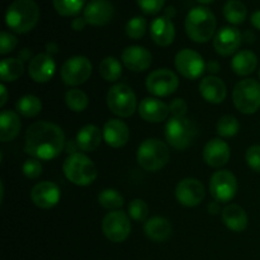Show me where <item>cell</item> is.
<instances>
[{"instance_id": "cell-1", "label": "cell", "mask_w": 260, "mask_h": 260, "mask_svg": "<svg viewBox=\"0 0 260 260\" xmlns=\"http://www.w3.org/2000/svg\"><path fill=\"white\" fill-rule=\"evenodd\" d=\"M66 140L62 128L48 121L30 124L24 136V151L38 160H52L65 150Z\"/></svg>"}, {"instance_id": "cell-2", "label": "cell", "mask_w": 260, "mask_h": 260, "mask_svg": "<svg viewBox=\"0 0 260 260\" xmlns=\"http://www.w3.org/2000/svg\"><path fill=\"white\" fill-rule=\"evenodd\" d=\"M40 17V7L35 0H15L8 7L5 23L10 30L24 35L37 25Z\"/></svg>"}, {"instance_id": "cell-3", "label": "cell", "mask_w": 260, "mask_h": 260, "mask_svg": "<svg viewBox=\"0 0 260 260\" xmlns=\"http://www.w3.org/2000/svg\"><path fill=\"white\" fill-rule=\"evenodd\" d=\"M216 17L211 9L200 5L189 10L185 18V32L188 37L197 43H205L216 35Z\"/></svg>"}, {"instance_id": "cell-4", "label": "cell", "mask_w": 260, "mask_h": 260, "mask_svg": "<svg viewBox=\"0 0 260 260\" xmlns=\"http://www.w3.org/2000/svg\"><path fill=\"white\" fill-rule=\"evenodd\" d=\"M63 175L69 182L79 187H86L95 182L98 170L89 156L81 152L69 155L62 165Z\"/></svg>"}, {"instance_id": "cell-5", "label": "cell", "mask_w": 260, "mask_h": 260, "mask_svg": "<svg viewBox=\"0 0 260 260\" xmlns=\"http://www.w3.org/2000/svg\"><path fill=\"white\" fill-rule=\"evenodd\" d=\"M170 159L169 147L159 139H147L137 150V161L146 172H159Z\"/></svg>"}, {"instance_id": "cell-6", "label": "cell", "mask_w": 260, "mask_h": 260, "mask_svg": "<svg viewBox=\"0 0 260 260\" xmlns=\"http://www.w3.org/2000/svg\"><path fill=\"white\" fill-rule=\"evenodd\" d=\"M197 136V126L187 117H172L165 126V139L168 144L178 151H183L192 146Z\"/></svg>"}, {"instance_id": "cell-7", "label": "cell", "mask_w": 260, "mask_h": 260, "mask_svg": "<svg viewBox=\"0 0 260 260\" xmlns=\"http://www.w3.org/2000/svg\"><path fill=\"white\" fill-rule=\"evenodd\" d=\"M235 108L244 114H254L260 108V83L254 79L239 81L233 91Z\"/></svg>"}, {"instance_id": "cell-8", "label": "cell", "mask_w": 260, "mask_h": 260, "mask_svg": "<svg viewBox=\"0 0 260 260\" xmlns=\"http://www.w3.org/2000/svg\"><path fill=\"white\" fill-rule=\"evenodd\" d=\"M109 111L121 118H128L136 112L137 98L127 84H116L107 94Z\"/></svg>"}, {"instance_id": "cell-9", "label": "cell", "mask_w": 260, "mask_h": 260, "mask_svg": "<svg viewBox=\"0 0 260 260\" xmlns=\"http://www.w3.org/2000/svg\"><path fill=\"white\" fill-rule=\"evenodd\" d=\"M93 73V65L85 56H73L61 66V79L69 86H78L86 83Z\"/></svg>"}, {"instance_id": "cell-10", "label": "cell", "mask_w": 260, "mask_h": 260, "mask_svg": "<svg viewBox=\"0 0 260 260\" xmlns=\"http://www.w3.org/2000/svg\"><path fill=\"white\" fill-rule=\"evenodd\" d=\"M102 231L112 243H123L131 234V221L123 211H111L104 216Z\"/></svg>"}, {"instance_id": "cell-11", "label": "cell", "mask_w": 260, "mask_h": 260, "mask_svg": "<svg viewBox=\"0 0 260 260\" xmlns=\"http://www.w3.org/2000/svg\"><path fill=\"white\" fill-rule=\"evenodd\" d=\"M210 192L213 200L220 203H228L234 200L238 192V180L229 170L213 173L210 180Z\"/></svg>"}, {"instance_id": "cell-12", "label": "cell", "mask_w": 260, "mask_h": 260, "mask_svg": "<svg viewBox=\"0 0 260 260\" xmlns=\"http://www.w3.org/2000/svg\"><path fill=\"white\" fill-rule=\"evenodd\" d=\"M179 86V79L169 69H157L146 78V89L155 96H169Z\"/></svg>"}, {"instance_id": "cell-13", "label": "cell", "mask_w": 260, "mask_h": 260, "mask_svg": "<svg viewBox=\"0 0 260 260\" xmlns=\"http://www.w3.org/2000/svg\"><path fill=\"white\" fill-rule=\"evenodd\" d=\"M174 63L178 73L189 80L200 79L206 71V62L203 57L197 51L190 48L180 50L175 56Z\"/></svg>"}, {"instance_id": "cell-14", "label": "cell", "mask_w": 260, "mask_h": 260, "mask_svg": "<svg viewBox=\"0 0 260 260\" xmlns=\"http://www.w3.org/2000/svg\"><path fill=\"white\" fill-rule=\"evenodd\" d=\"M175 197L180 205L185 207H196L205 200V185L196 178H185L178 183L175 188Z\"/></svg>"}, {"instance_id": "cell-15", "label": "cell", "mask_w": 260, "mask_h": 260, "mask_svg": "<svg viewBox=\"0 0 260 260\" xmlns=\"http://www.w3.org/2000/svg\"><path fill=\"white\" fill-rule=\"evenodd\" d=\"M243 35L235 27H222L213 37V48L220 56H231L240 48Z\"/></svg>"}, {"instance_id": "cell-16", "label": "cell", "mask_w": 260, "mask_h": 260, "mask_svg": "<svg viewBox=\"0 0 260 260\" xmlns=\"http://www.w3.org/2000/svg\"><path fill=\"white\" fill-rule=\"evenodd\" d=\"M114 14V7L109 0H90L84 8L83 17L94 27L108 24Z\"/></svg>"}, {"instance_id": "cell-17", "label": "cell", "mask_w": 260, "mask_h": 260, "mask_svg": "<svg viewBox=\"0 0 260 260\" xmlns=\"http://www.w3.org/2000/svg\"><path fill=\"white\" fill-rule=\"evenodd\" d=\"M122 63L134 73H144L151 66L152 55L142 46H128L121 55Z\"/></svg>"}, {"instance_id": "cell-18", "label": "cell", "mask_w": 260, "mask_h": 260, "mask_svg": "<svg viewBox=\"0 0 260 260\" xmlns=\"http://www.w3.org/2000/svg\"><path fill=\"white\" fill-rule=\"evenodd\" d=\"M61 197L60 188L52 182L37 183L30 190V200L37 207L50 210L55 207Z\"/></svg>"}, {"instance_id": "cell-19", "label": "cell", "mask_w": 260, "mask_h": 260, "mask_svg": "<svg viewBox=\"0 0 260 260\" xmlns=\"http://www.w3.org/2000/svg\"><path fill=\"white\" fill-rule=\"evenodd\" d=\"M56 71V63L48 53H38L28 65V74L36 83H47Z\"/></svg>"}, {"instance_id": "cell-20", "label": "cell", "mask_w": 260, "mask_h": 260, "mask_svg": "<svg viewBox=\"0 0 260 260\" xmlns=\"http://www.w3.org/2000/svg\"><path fill=\"white\" fill-rule=\"evenodd\" d=\"M137 111L140 117L150 123H160L167 121L170 114L169 106L156 98H145L139 104Z\"/></svg>"}, {"instance_id": "cell-21", "label": "cell", "mask_w": 260, "mask_h": 260, "mask_svg": "<svg viewBox=\"0 0 260 260\" xmlns=\"http://www.w3.org/2000/svg\"><path fill=\"white\" fill-rule=\"evenodd\" d=\"M230 146L222 139H212L206 144L203 159L212 168H221L230 160Z\"/></svg>"}, {"instance_id": "cell-22", "label": "cell", "mask_w": 260, "mask_h": 260, "mask_svg": "<svg viewBox=\"0 0 260 260\" xmlns=\"http://www.w3.org/2000/svg\"><path fill=\"white\" fill-rule=\"evenodd\" d=\"M128 126L121 119H109L103 127V140L113 149H119L128 142Z\"/></svg>"}, {"instance_id": "cell-23", "label": "cell", "mask_w": 260, "mask_h": 260, "mask_svg": "<svg viewBox=\"0 0 260 260\" xmlns=\"http://www.w3.org/2000/svg\"><path fill=\"white\" fill-rule=\"evenodd\" d=\"M200 93L206 102L211 104H220L228 95L223 80L215 75L206 76L200 83Z\"/></svg>"}, {"instance_id": "cell-24", "label": "cell", "mask_w": 260, "mask_h": 260, "mask_svg": "<svg viewBox=\"0 0 260 260\" xmlns=\"http://www.w3.org/2000/svg\"><path fill=\"white\" fill-rule=\"evenodd\" d=\"M150 35L152 41L160 47H168L172 45L175 38V27L172 19L165 15L155 18L150 25Z\"/></svg>"}, {"instance_id": "cell-25", "label": "cell", "mask_w": 260, "mask_h": 260, "mask_svg": "<svg viewBox=\"0 0 260 260\" xmlns=\"http://www.w3.org/2000/svg\"><path fill=\"white\" fill-rule=\"evenodd\" d=\"M145 235L155 243H164L172 236L173 228L169 220L161 216L149 218L144 225Z\"/></svg>"}, {"instance_id": "cell-26", "label": "cell", "mask_w": 260, "mask_h": 260, "mask_svg": "<svg viewBox=\"0 0 260 260\" xmlns=\"http://www.w3.org/2000/svg\"><path fill=\"white\" fill-rule=\"evenodd\" d=\"M221 218L223 225L234 233H241L248 228V215L239 205L226 206L221 212Z\"/></svg>"}, {"instance_id": "cell-27", "label": "cell", "mask_w": 260, "mask_h": 260, "mask_svg": "<svg viewBox=\"0 0 260 260\" xmlns=\"http://www.w3.org/2000/svg\"><path fill=\"white\" fill-rule=\"evenodd\" d=\"M102 139H103V131H101L94 124H86L79 129L75 141L81 151L93 152L101 146Z\"/></svg>"}, {"instance_id": "cell-28", "label": "cell", "mask_w": 260, "mask_h": 260, "mask_svg": "<svg viewBox=\"0 0 260 260\" xmlns=\"http://www.w3.org/2000/svg\"><path fill=\"white\" fill-rule=\"evenodd\" d=\"M22 128V122L19 116L14 111L5 109L0 114V140L3 142H9L17 139Z\"/></svg>"}, {"instance_id": "cell-29", "label": "cell", "mask_w": 260, "mask_h": 260, "mask_svg": "<svg viewBox=\"0 0 260 260\" xmlns=\"http://www.w3.org/2000/svg\"><path fill=\"white\" fill-rule=\"evenodd\" d=\"M258 66V57L250 50H241L234 56L231 69L239 76H246L254 73Z\"/></svg>"}, {"instance_id": "cell-30", "label": "cell", "mask_w": 260, "mask_h": 260, "mask_svg": "<svg viewBox=\"0 0 260 260\" xmlns=\"http://www.w3.org/2000/svg\"><path fill=\"white\" fill-rule=\"evenodd\" d=\"M24 74V62L19 58H4L0 62V78L3 83L18 80Z\"/></svg>"}, {"instance_id": "cell-31", "label": "cell", "mask_w": 260, "mask_h": 260, "mask_svg": "<svg viewBox=\"0 0 260 260\" xmlns=\"http://www.w3.org/2000/svg\"><path fill=\"white\" fill-rule=\"evenodd\" d=\"M223 17L230 24L239 25L243 24L248 15V9L245 4L240 0H229L223 7Z\"/></svg>"}, {"instance_id": "cell-32", "label": "cell", "mask_w": 260, "mask_h": 260, "mask_svg": "<svg viewBox=\"0 0 260 260\" xmlns=\"http://www.w3.org/2000/svg\"><path fill=\"white\" fill-rule=\"evenodd\" d=\"M15 108H17L18 113L22 114L23 117L32 118V117L38 116L41 113V111H42V102H41L38 96L28 94V95H24L18 99V102L15 103Z\"/></svg>"}, {"instance_id": "cell-33", "label": "cell", "mask_w": 260, "mask_h": 260, "mask_svg": "<svg viewBox=\"0 0 260 260\" xmlns=\"http://www.w3.org/2000/svg\"><path fill=\"white\" fill-rule=\"evenodd\" d=\"M99 74L106 81L114 83L122 76V63L113 56H108L99 63Z\"/></svg>"}, {"instance_id": "cell-34", "label": "cell", "mask_w": 260, "mask_h": 260, "mask_svg": "<svg viewBox=\"0 0 260 260\" xmlns=\"http://www.w3.org/2000/svg\"><path fill=\"white\" fill-rule=\"evenodd\" d=\"M65 103L68 106L69 109L76 112H83L88 108L89 104V98L83 90L80 89H70V90L66 91L65 94Z\"/></svg>"}, {"instance_id": "cell-35", "label": "cell", "mask_w": 260, "mask_h": 260, "mask_svg": "<svg viewBox=\"0 0 260 260\" xmlns=\"http://www.w3.org/2000/svg\"><path fill=\"white\" fill-rule=\"evenodd\" d=\"M98 202L106 210L118 211L123 206L124 201L118 190L108 188V189H104L99 193Z\"/></svg>"}, {"instance_id": "cell-36", "label": "cell", "mask_w": 260, "mask_h": 260, "mask_svg": "<svg viewBox=\"0 0 260 260\" xmlns=\"http://www.w3.org/2000/svg\"><path fill=\"white\" fill-rule=\"evenodd\" d=\"M86 0H52L53 8L62 17H73L79 14Z\"/></svg>"}, {"instance_id": "cell-37", "label": "cell", "mask_w": 260, "mask_h": 260, "mask_svg": "<svg viewBox=\"0 0 260 260\" xmlns=\"http://www.w3.org/2000/svg\"><path fill=\"white\" fill-rule=\"evenodd\" d=\"M240 129L239 121L234 116H223L217 122V134L221 137H234Z\"/></svg>"}, {"instance_id": "cell-38", "label": "cell", "mask_w": 260, "mask_h": 260, "mask_svg": "<svg viewBox=\"0 0 260 260\" xmlns=\"http://www.w3.org/2000/svg\"><path fill=\"white\" fill-rule=\"evenodd\" d=\"M146 28H147V23L146 19L142 17H134L127 22L126 28V35L128 36L131 40H140L145 36L146 33Z\"/></svg>"}, {"instance_id": "cell-39", "label": "cell", "mask_w": 260, "mask_h": 260, "mask_svg": "<svg viewBox=\"0 0 260 260\" xmlns=\"http://www.w3.org/2000/svg\"><path fill=\"white\" fill-rule=\"evenodd\" d=\"M149 206L142 200H134L128 205V215L136 222H146L149 217Z\"/></svg>"}, {"instance_id": "cell-40", "label": "cell", "mask_w": 260, "mask_h": 260, "mask_svg": "<svg viewBox=\"0 0 260 260\" xmlns=\"http://www.w3.org/2000/svg\"><path fill=\"white\" fill-rule=\"evenodd\" d=\"M18 45V38L10 32L3 30L0 33V55H8L15 50Z\"/></svg>"}, {"instance_id": "cell-41", "label": "cell", "mask_w": 260, "mask_h": 260, "mask_svg": "<svg viewBox=\"0 0 260 260\" xmlns=\"http://www.w3.org/2000/svg\"><path fill=\"white\" fill-rule=\"evenodd\" d=\"M42 164L38 159H28L27 161L23 164V174L28 178V179H37L41 174H42Z\"/></svg>"}, {"instance_id": "cell-42", "label": "cell", "mask_w": 260, "mask_h": 260, "mask_svg": "<svg viewBox=\"0 0 260 260\" xmlns=\"http://www.w3.org/2000/svg\"><path fill=\"white\" fill-rule=\"evenodd\" d=\"M245 160L251 170L260 173V145H253L246 150Z\"/></svg>"}, {"instance_id": "cell-43", "label": "cell", "mask_w": 260, "mask_h": 260, "mask_svg": "<svg viewBox=\"0 0 260 260\" xmlns=\"http://www.w3.org/2000/svg\"><path fill=\"white\" fill-rule=\"evenodd\" d=\"M140 9L147 15H155L162 9L165 0H136Z\"/></svg>"}, {"instance_id": "cell-44", "label": "cell", "mask_w": 260, "mask_h": 260, "mask_svg": "<svg viewBox=\"0 0 260 260\" xmlns=\"http://www.w3.org/2000/svg\"><path fill=\"white\" fill-rule=\"evenodd\" d=\"M169 109L170 113H172V116L174 117V118H180V117H185L188 106L187 103H185L184 99L177 98L174 99V101L170 102Z\"/></svg>"}, {"instance_id": "cell-45", "label": "cell", "mask_w": 260, "mask_h": 260, "mask_svg": "<svg viewBox=\"0 0 260 260\" xmlns=\"http://www.w3.org/2000/svg\"><path fill=\"white\" fill-rule=\"evenodd\" d=\"M88 24L85 20V18L84 17H76L75 19L71 22V28H73L74 30H83L84 28H85V25Z\"/></svg>"}, {"instance_id": "cell-46", "label": "cell", "mask_w": 260, "mask_h": 260, "mask_svg": "<svg viewBox=\"0 0 260 260\" xmlns=\"http://www.w3.org/2000/svg\"><path fill=\"white\" fill-rule=\"evenodd\" d=\"M18 57H19V60H22L23 62H25V61H32V50H29V48H23V50L19 51V53H18Z\"/></svg>"}, {"instance_id": "cell-47", "label": "cell", "mask_w": 260, "mask_h": 260, "mask_svg": "<svg viewBox=\"0 0 260 260\" xmlns=\"http://www.w3.org/2000/svg\"><path fill=\"white\" fill-rule=\"evenodd\" d=\"M206 71L211 73L212 75L213 74H217L218 71H220V63H218L217 61H210V62L206 65Z\"/></svg>"}, {"instance_id": "cell-48", "label": "cell", "mask_w": 260, "mask_h": 260, "mask_svg": "<svg viewBox=\"0 0 260 260\" xmlns=\"http://www.w3.org/2000/svg\"><path fill=\"white\" fill-rule=\"evenodd\" d=\"M208 212H210V215H217V213L222 212L220 202H217V201H215V202H211L210 205H208Z\"/></svg>"}, {"instance_id": "cell-49", "label": "cell", "mask_w": 260, "mask_h": 260, "mask_svg": "<svg viewBox=\"0 0 260 260\" xmlns=\"http://www.w3.org/2000/svg\"><path fill=\"white\" fill-rule=\"evenodd\" d=\"M78 149H79V147H78V144H76V141H68V142H66L65 151L68 152L69 155L75 154L76 150H78Z\"/></svg>"}, {"instance_id": "cell-50", "label": "cell", "mask_w": 260, "mask_h": 260, "mask_svg": "<svg viewBox=\"0 0 260 260\" xmlns=\"http://www.w3.org/2000/svg\"><path fill=\"white\" fill-rule=\"evenodd\" d=\"M250 22L256 29L260 30V10H256V12H254L253 14H251Z\"/></svg>"}, {"instance_id": "cell-51", "label": "cell", "mask_w": 260, "mask_h": 260, "mask_svg": "<svg viewBox=\"0 0 260 260\" xmlns=\"http://www.w3.org/2000/svg\"><path fill=\"white\" fill-rule=\"evenodd\" d=\"M0 94H2V99H0V107H4L5 103L8 102V90L5 88L4 84L0 85Z\"/></svg>"}, {"instance_id": "cell-52", "label": "cell", "mask_w": 260, "mask_h": 260, "mask_svg": "<svg viewBox=\"0 0 260 260\" xmlns=\"http://www.w3.org/2000/svg\"><path fill=\"white\" fill-rule=\"evenodd\" d=\"M46 51H47L46 53H48V55L52 56V55H55V53H57L58 47L55 42H51V43H47V45H46Z\"/></svg>"}, {"instance_id": "cell-53", "label": "cell", "mask_w": 260, "mask_h": 260, "mask_svg": "<svg viewBox=\"0 0 260 260\" xmlns=\"http://www.w3.org/2000/svg\"><path fill=\"white\" fill-rule=\"evenodd\" d=\"M165 17L169 18V19H173L175 17V8L174 7H169L165 9Z\"/></svg>"}, {"instance_id": "cell-54", "label": "cell", "mask_w": 260, "mask_h": 260, "mask_svg": "<svg viewBox=\"0 0 260 260\" xmlns=\"http://www.w3.org/2000/svg\"><path fill=\"white\" fill-rule=\"evenodd\" d=\"M244 40L246 41V42H249V43H251V42H254V41H255V36L253 35V33L251 32H245L244 33Z\"/></svg>"}, {"instance_id": "cell-55", "label": "cell", "mask_w": 260, "mask_h": 260, "mask_svg": "<svg viewBox=\"0 0 260 260\" xmlns=\"http://www.w3.org/2000/svg\"><path fill=\"white\" fill-rule=\"evenodd\" d=\"M196 2H198L200 4H202V5H206V4H211L213 0H196Z\"/></svg>"}, {"instance_id": "cell-56", "label": "cell", "mask_w": 260, "mask_h": 260, "mask_svg": "<svg viewBox=\"0 0 260 260\" xmlns=\"http://www.w3.org/2000/svg\"><path fill=\"white\" fill-rule=\"evenodd\" d=\"M259 79H260V69H259Z\"/></svg>"}]
</instances>
